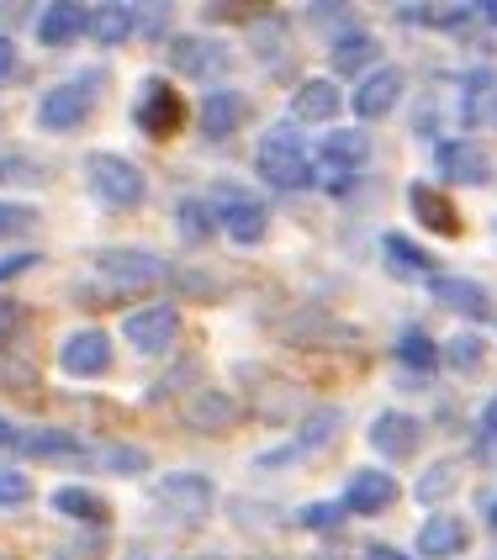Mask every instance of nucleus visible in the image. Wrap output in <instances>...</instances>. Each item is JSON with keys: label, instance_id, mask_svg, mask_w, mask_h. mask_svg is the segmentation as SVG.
I'll return each instance as SVG.
<instances>
[{"label": "nucleus", "instance_id": "1", "mask_svg": "<svg viewBox=\"0 0 497 560\" xmlns=\"http://www.w3.org/2000/svg\"><path fill=\"white\" fill-rule=\"evenodd\" d=\"M366 159H371V138H366V132H355V127L328 132V138H323V154H317V164H312V186L334 190V196L355 190L360 186Z\"/></svg>", "mask_w": 497, "mask_h": 560}, {"label": "nucleus", "instance_id": "2", "mask_svg": "<svg viewBox=\"0 0 497 560\" xmlns=\"http://www.w3.org/2000/svg\"><path fill=\"white\" fill-rule=\"evenodd\" d=\"M207 207H212L218 228L233 238V244H259V238L270 233V212H265V201H259L254 190L233 186V180H218V186L207 190Z\"/></svg>", "mask_w": 497, "mask_h": 560}, {"label": "nucleus", "instance_id": "3", "mask_svg": "<svg viewBox=\"0 0 497 560\" xmlns=\"http://www.w3.org/2000/svg\"><path fill=\"white\" fill-rule=\"evenodd\" d=\"M259 175L270 180L276 190H308L312 186V159H308V143L297 127H270L265 143H259Z\"/></svg>", "mask_w": 497, "mask_h": 560}, {"label": "nucleus", "instance_id": "4", "mask_svg": "<svg viewBox=\"0 0 497 560\" xmlns=\"http://www.w3.org/2000/svg\"><path fill=\"white\" fill-rule=\"evenodd\" d=\"M101 80H106L101 69H85V74L63 80L54 91H43V101H37V127H43V132H74V127L91 117Z\"/></svg>", "mask_w": 497, "mask_h": 560}, {"label": "nucleus", "instance_id": "5", "mask_svg": "<svg viewBox=\"0 0 497 560\" xmlns=\"http://www.w3.org/2000/svg\"><path fill=\"white\" fill-rule=\"evenodd\" d=\"M85 180L91 190L106 201V207H117V212H132L143 196H149V180H143V170L123 154H91L85 159Z\"/></svg>", "mask_w": 497, "mask_h": 560}, {"label": "nucleus", "instance_id": "6", "mask_svg": "<svg viewBox=\"0 0 497 560\" xmlns=\"http://www.w3.org/2000/svg\"><path fill=\"white\" fill-rule=\"evenodd\" d=\"M132 122L149 138H175L186 127V101H181V91L170 80H143V91L132 101Z\"/></svg>", "mask_w": 497, "mask_h": 560}, {"label": "nucleus", "instance_id": "7", "mask_svg": "<svg viewBox=\"0 0 497 560\" xmlns=\"http://www.w3.org/2000/svg\"><path fill=\"white\" fill-rule=\"evenodd\" d=\"M95 270L112 280L117 291H149V285H159L170 276V265L149 249H101L95 254Z\"/></svg>", "mask_w": 497, "mask_h": 560}, {"label": "nucleus", "instance_id": "8", "mask_svg": "<svg viewBox=\"0 0 497 560\" xmlns=\"http://www.w3.org/2000/svg\"><path fill=\"white\" fill-rule=\"evenodd\" d=\"M212 481L201 476V470H175V476H164L154 487V508H164V513H175V518H201L207 508H212Z\"/></svg>", "mask_w": 497, "mask_h": 560}, {"label": "nucleus", "instance_id": "9", "mask_svg": "<svg viewBox=\"0 0 497 560\" xmlns=\"http://www.w3.org/2000/svg\"><path fill=\"white\" fill-rule=\"evenodd\" d=\"M403 91H407V74L397 69V63H381V69H371V74L360 80V91L349 95V106H355V117L381 122V117L403 101Z\"/></svg>", "mask_w": 497, "mask_h": 560}, {"label": "nucleus", "instance_id": "10", "mask_svg": "<svg viewBox=\"0 0 497 560\" xmlns=\"http://www.w3.org/2000/svg\"><path fill=\"white\" fill-rule=\"evenodd\" d=\"M228 63H233V54L222 48L218 37H175L170 43V69H181L190 80H218Z\"/></svg>", "mask_w": 497, "mask_h": 560}, {"label": "nucleus", "instance_id": "11", "mask_svg": "<svg viewBox=\"0 0 497 560\" xmlns=\"http://www.w3.org/2000/svg\"><path fill=\"white\" fill-rule=\"evenodd\" d=\"M339 434V412H312L308 423L297 429V434L286 439L280 450H270V455H259L254 466L259 470H276V466H291V460H302V455H312V450H323L328 439Z\"/></svg>", "mask_w": 497, "mask_h": 560}, {"label": "nucleus", "instance_id": "12", "mask_svg": "<svg viewBox=\"0 0 497 560\" xmlns=\"http://www.w3.org/2000/svg\"><path fill=\"white\" fill-rule=\"evenodd\" d=\"M435 164H439V175L455 180V186H487V180H493V159H487V149H476V143H466V138L439 143Z\"/></svg>", "mask_w": 497, "mask_h": 560}, {"label": "nucleus", "instance_id": "13", "mask_svg": "<svg viewBox=\"0 0 497 560\" xmlns=\"http://www.w3.org/2000/svg\"><path fill=\"white\" fill-rule=\"evenodd\" d=\"M123 334H127V343H138V349H149V354H154V349H170V343L181 339V312L154 302V307L132 312Z\"/></svg>", "mask_w": 497, "mask_h": 560}, {"label": "nucleus", "instance_id": "14", "mask_svg": "<svg viewBox=\"0 0 497 560\" xmlns=\"http://www.w3.org/2000/svg\"><path fill=\"white\" fill-rule=\"evenodd\" d=\"M429 291H435V302H444L450 312H461L471 323H487L493 317V296H487V285H476L466 276H435L429 280Z\"/></svg>", "mask_w": 497, "mask_h": 560}, {"label": "nucleus", "instance_id": "15", "mask_svg": "<svg viewBox=\"0 0 497 560\" xmlns=\"http://www.w3.org/2000/svg\"><path fill=\"white\" fill-rule=\"evenodd\" d=\"M466 545H471V529L461 513H435V518L418 529V556H429V560L466 556Z\"/></svg>", "mask_w": 497, "mask_h": 560}, {"label": "nucleus", "instance_id": "16", "mask_svg": "<svg viewBox=\"0 0 497 560\" xmlns=\"http://www.w3.org/2000/svg\"><path fill=\"white\" fill-rule=\"evenodd\" d=\"M397 498L403 492H397V481L386 470H355L349 487H344V513H386Z\"/></svg>", "mask_w": 497, "mask_h": 560}, {"label": "nucleus", "instance_id": "17", "mask_svg": "<svg viewBox=\"0 0 497 560\" xmlns=\"http://www.w3.org/2000/svg\"><path fill=\"white\" fill-rule=\"evenodd\" d=\"M59 365L69 375H101L106 365H112V339H106V334H95V328L69 334V339L59 343Z\"/></svg>", "mask_w": 497, "mask_h": 560}, {"label": "nucleus", "instance_id": "18", "mask_svg": "<svg viewBox=\"0 0 497 560\" xmlns=\"http://www.w3.org/2000/svg\"><path fill=\"white\" fill-rule=\"evenodd\" d=\"M407 207H413V218L424 222L429 233L439 238H455L461 233V212H455V201L435 186H407Z\"/></svg>", "mask_w": 497, "mask_h": 560}, {"label": "nucleus", "instance_id": "19", "mask_svg": "<svg viewBox=\"0 0 497 560\" xmlns=\"http://www.w3.org/2000/svg\"><path fill=\"white\" fill-rule=\"evenodd\" d=\"M418 439H424V423L418 418H407V412H381L371 423V450L375 455H392V460H403L418 450Z\"/></svg>", "mask_w": 497, "mask_h": 560}, {"label": "nucleus", "instance_id": "20", "mask_svg": "<svg viewBox=\"0 0 497 560\" xmlns=\"http://www.w3.org/2000/svg\"><path fill=\"white\" fill-rule=\"evenodd\" d=\"M85 22H91V11H80L69 0H54V5H43V16L32 22V32H37L43 48H63V43H74L85 32Z\"/></svg>", "mask_w": 497, "mask_h": 560}, {"label": "nucleus", "instance_id": "21", "mask_svg": "<svg viewBox=\"0 0 497 560\" xmlns=\"http://www.w3.org/2000/svg\"><path fill=\"white\" fill-rule=\"evenodd\" d=\"M16 455H37V460H85V444L69 429H22Z\"/></svg>", "mask_w": 497, "mask_h": 560}, {"label": "nucleus", "instance_id": "22", "mask_svg": "<svg viewBox=\"0 0 497 560\" xmlns=\"http://www.w3.org/2000/svg\"><path fill=\"white\" fill-rule=\"evenodd\" d=\"M239 117H244V95L239 91H207L201 95V132H207L212 143H222V138L239 127Z\"/></svg>", "mask_w": 497, "mask_h": 560}, {"label": "nucleus", "instance_id": "23", "mask_svg": "<svg viewBox=\"0 0 497 560\" xmlns=\"http://www.w3.org/2000/svg\"><path fill=\"white\" fill-rule=\"evenodd\" d=\"M381 259H386V270H392V276H403V280L435 276V254L418 249V244L403 238V233H386V238H381Z\"/></svg>", "mask_w": 497, "mask_h": 560}, {"label": "nucleus", "instance_id": "24", "mask_svg": "<svg viewBox=\"0 0 497 560\" xmlns=\"http://www.w3.org/2000/svg\"><path fill=\"white\" fill-rule=\"evenodd\" d=\"M54 513L74 518V524H91V529H101V524L112 518L106 498H101V492H91V487H59V492H54Z\"/></svg>", "mask_w": 497, "mask_h": 560}, {"label": "nucleus", "instance_id": "25", "mask_svg": "<svg viewBox=\"0 0 497 560\" xmlns=\"http://www.w3.org/2000/svg\"><path fill=\"white\" fill-rule=\"evenodd\" d=\"M339 101L344 95L334 80H308L302 91L291 95V117H297V122H328V117L339 112Z\"/></svg>", "mask_w": 497, "mask_h": 560}, {"label": "nucleus", "instance_id": "26", "mask_svg": "<svg viewBox=\"0 0 497 560\" xmlns=\"http://www.w3.org/2000/svg\"><path fill=\"white\" fill-rule=\"evenodd\" d=\"M132 27H138V5H95L91 22H85V32H91L101 48H117V43H127V37H132Z\"/></svg>", "mask_w": 497, "mask_h": 560}, {"label": "nucleus", "instance_id": "27", "mask_svg": "<svg viewBox=\"0 0 497 560\" xmlns=\"http://www.w3.org/2000/svg\"><path fill=\"white\" fill-rule=\"evenodd\" d=\"M186 423L190 429H207V434H222L233 423V402L222 392H196L186 402Z\"/></svg>", "mask_w": 497, "mask_h": 560}, {"label": "nucleus", "instance_id": "28", "mask_svg": "<svg viewBox=\"0 0 497 560\" xmlns=\"http://www.w3.org/2000/svg\"><path fill=\"white\" fill-rule=\"evenodd\" d=\"M175 218H181V238H186V244H207V238L218 233V218H212L207 196H186V201L175 207Z\"/></svg>", "mask_w": 497, "mask_h": 560}, {"label": "nucleus", "instance_id": "29", "mask_svg": "<svg viewBox=\"0 0 497 560\" xmlns=\"http://www.w3.org/2000/svg\"><path fill=\"white\" fill-rule=\"evenodd\" d=\"M371 59H375L371 32H344L339 43H334V69H339V74H355V69H366Z\"/></svg>", "mask_w": 497, "mask_h": 560}, {"label": "nucleus", "instance_id": "30", "mask_svg": "<svg viewBox=\"0 0 497 560\" xmlns=\"http://www.w3.org/2000/svg\"><path fill=\"white\" fill-rule=\"evenodd\" d=\"M85 460L106 466L112 476H138V470H149V455H143V450H132V444H101V450H91Z\"/></svg>", "mask_w": 497, "mask_h": 560}, {"label": "nucleus", "instance_id": "31", "mask_svg": "<svg viewBox=\"0 0 497 560\" xmlns=\"http://www.w3.org/2000/svg\"><path fill=\"white\" fill-rule=\"evenodd\" d=\"M248 37H254V54H259V59L270 63V69H280V63L291 59V54H286V48H291V43H286V27H280L276 16L254 22V32H248Z\"/></svg>", "mask_w": 497, "mask_h": 560}, {"label": "nucleus", "instance_id": "32", "mask_svg": "<svg viewBox=\"0 0 497 560\" xmlns=\"http://www.w3.org/2000/svg\"><path fill=\"white\" fill-rule=\"evenodd\" d=\"M397 360H403V365H413V371H435L439 349H435V339H429L424 328H407L403 339H397Z\"/></svg>", "mask_w": 497, "mask_h": 560}, {"label": "nucleus", "instance_id": "33", "mask_svg": "<svg viewBox=\"0 0 497 560\" xmlns=\"http://www.w3.org/2000/svg\"><path fill=\"white\" fill-rule=\"evenodd\" d=\"M43 180V164L27 154H0V186H37Z\"/></svg>", "mask_w": 497, "mask_h": 560}, {"label": "nucleus", "instance_id": "34", "mask_svg": "<svg viewBox=\"0 0 497 560\" xmlns=\"http://www.w3.org/2000/svg\"><path fill=\"white\" fill-rule=\"evenodd\" d=\"M444 360H450L455 371H476V365L487 360V343L476 339V334H461V339H455L450 349H444Z\"/></svg>", "mask_w": 497, "mask_h": 560}, {"label": "nucleus", "instance_id": "35", "mask_svg": "<svg viewBox=\"0 0 497 560\" xmlns=\"http://www.w3.org/2000/svg\"><path fill=\"white\" fill-rule=\"evenodd\" d=\"M450 487H455V460H439L429 476H418V487H413V492H418L424 502H439Z\"/></svg>", "mask_w": 497, "mask_h": 560}, {"label": "nucleus", "instance_id": "36", "mask_svg": "<svg viewBox=\"0 0 497 560\" xmlns=\"http://www.w3.org/2000/svg\"><path fill=\"white\" fill-rule=\"evenodd\" d=\"M32 222H37V212H32V207H22V201H0V238L27 233Z\"/></svg>", "mask_w": 497, "mask_h": 560}, {"label": "nucleus", "instance_id": "37", "mask_svg": "<svg viewBox=\"0 0 497 560\" xmlns=\"http://www.w3.org/2000/svg\"><path fill=\"white\" fill-rule=\"evenodd\" d=\"M344 524V502H312L302 508V529H339Z\"/></svg>", "mask_w": 497, "mask_h": 560}, {"label": "nucleus", "instance_id": "38", "mask_svg": "<svg viewBox=\"0 0 497 560\" xmlns=\"http://www.w3.org/2000/svg\"><path fill=\"white\" fill-rule=\"evenodd\" d=\"M22 328H27V307H22V302H0V354L16 343Z\"/></svg>", "mask_w": 497, "mask_h": 560}, {"label": "nucleus", "instance_id": "39", "mask_svg": "<svg viewBox=\"0 0 497 560\" xmlns=\"http://www.w3.org/2000/svg\"><path fill=\"white\" fill-rule=\"evenodd\" d=\"M32 498V481L22 470H0V508H16V502Z\"/></svg>", "mask_w": 497, "mask_h": 560}, {"label": "nucleus", "instance_id": "40", "mask_svg": "<svg viewBox=\"0 0 497 560\" xmlns=\"http://www.w3.org/2000/svg\"><path fill=\"white\" fill-rule=\"evenodd\" d=\"M32 265H37V254H5V259H0V285L16 280V276H27Z\"/></svg>", "mask_w": 497, "mask_h": 560}, {"label": "nucleus", "instance_id": "41", "mask_svg": "<svg viewBox=\"0 0 497 560\" xmlns=\"http://www.w3.org/2000/svg\"><path fill=\"white\" fill-rule=\"evenodd\" d=\"M11 69H16V48H11V37L0 32V80H5Z\"/></svg>", "mask_w": 497, "mask_h": 560}, {"label": "nucleus", "instance_id": "42", "mask_svg": "<svg viewBox=\"0 0 497 560\" xmlns=\"http://www.w3.org/2000/svg\"><path fill=\"white\" fill-rule=\"evenodd\" d=\"M482 439H487V444H493V439H497V402H487V407H482Z\"/></svg>", "mask_w": 497, "mask_h": 560}, {"label": "nucleus", "instance_id": "43", "mask_svg": "<svg viewBox=\"0 0 497 560\" xmlns=\"http://www.w3.org/2000/svg\"><path fill=\"white\" fill-rule=\"evenodd\" d=\"M476 502H482V518H487V529L497 534V492H482Z\"/></svg>", "mask_w": 497, "mask_h": 560}, {"label": "nucleus", "instance_id": "44", "mask_svg": "<svg viewBox=\"0 0 497 560\" xmlns=\"http://www.w3.org/2000/svg\"><path fill=\"white\" fill-rule=\"evenodd\" d=\"M16 439H22V429H16V423H5V418H0V450H16Z\"/></svg>", "mask_w": 497, "mask_h": 560}, {"label": "nucleus", "instance_id": "45", "mask_svg": "<svg viewBox=\"0 0 497 560\" xmlns=\"http://www.w3.org/2000/svg\"><path fill=\"white\" fill-rule=\"evenodd\" d=\"M366 560H407V556H397L392 545H366Z\"/></svg>", "mask_w": 497, "mask_h": 560}, {"label": "nucleus", "instance_id": "46", "mask_svg": "<svg viewBox=\"0 0 497 560\" xmlns=\"http://www.w3.org/2000/svg\"><path fill=\"white\" fill-rule=\"evenodd\" d=\"M54 560H74V556H63V550H59V556H54Z\"/></svg>", "mask_w": 497, "mask_h": 560}]
</instances>
